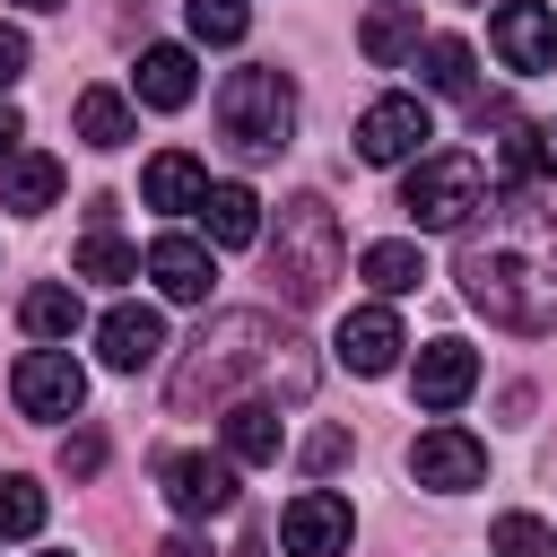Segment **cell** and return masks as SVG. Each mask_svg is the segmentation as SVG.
I'll return each instance as SVG.
<instances>
[{
    "label": "cell",
    "instance_id": "obj_1",
    "mask_svg": "<svg viewBox=\"0 0 557 557\" xmlns=\"http://www.w3.org/2000/svg\"><path fill=\"white\" fill-rule=\"evenodd\" d=\"M453 278L496 331L513 339L557 331V209L540 191H487V209L461 226Z\"/></svg>",
    "mask_w": 557,
    "mask_h": 557
},
{
    "label": "cell",
    "instance_id": "obj_2",
    "mask_svg": "<svg viewBox=\"0 0 557 557\" xmlns=\"http://www.w3.org/2000/svg\"><path fill=\"white\" fill-rule=\"evenodd\" d=\"M244 374H278L296 400L313 392V357L270 322V313H218V322H200V339H191V357L174 366V418H191L200 400H226Z\"/></svg>",
    "mask_w": 557,
    "mask_h": 557
},
{
    "label": "cell",
    "instance_id": "obj_3",
    "mask_svg": "<svg viewBox=\"0 0 557 557\" xmlns=\"http://www.w3.org/2000/svg\"><path fill=\"white\" fill-rule=\"evenodd\" d=\"M270 278L287 305H322L331 278H339V218L322 191H296L278 200V235H270Z\"/></svg>",
    "mask_w": 557,
    "mask_h": 557
},
{
    "label": "cell",
    "instance_id": "obj_4",
    "mask_svg": "<svg viewBox=\"0 0 557 557\" xmlns=\"http://www.w3.org/2000/svg\"><path fill=\"white\" fill-rule=\"evenodd\" d=\"M218 131H226V148L252 157V165L278 157V148L296 139V78L270 70V61L226 70V87H218Z\"/></svg>",
    "mask_w": 557,
    "mask_h": 557
},
{
    "label": "cell",
    "instance_id": "obj_5",
    "mask_svg": "<svg viewBox=\"0 0 557 557\" xmlns=\"http://www.w3.org/2000/svg\"><path fill=\"white\" fill-rule=\"evenodd\" d=\"M479 209H487V165L479 157H418L409 183H400V218L426 226V235H461Z\"/></svg>",
    "mask_w": 557,
    "mask_h": 557
},
{
    "label": "cell",
    "instance_id": "obj_6",
    "mask_svg": "<svg viewBox=\"0 0 557 557\" xmlns=\"http://www.w3.org/2000/svg\"><path fill=\"white\" fill-rule=\"evenodd\" d=\"M426 139H435V113H426L418 96H374V104L357 113V157H366V165H418Z\"/></svg>",
    "mask_w": 557,
    "mask_h": 557
},
{
    "label": "cell",
    "instance_id": "obj_7",
    "mask_svg": "<svg viewBox=\"0 0 557 557\" xmlns=\"http://www.w3.org/2000/svg\"><path fill=\"white\" fill-rule=\"evenodd\" d=\"M9 400H17L26 418H78L87 374H78V357H70V348H26V357H17V374H9Z\"/></svg>",
    "mask_w": 557,
    "mask_h": 557
},
{
    "label": "cell",
    "instance_id": "obj_8",
    "mask_svg": "<svg viewBox=\"0 0 557 557\" xmlns=\"http://www.w3.org/2000/svg\"><path fill=\"white\" fill-rule=\"evenodd\" d=\"M157 479H165V505H174L183 522H209V513L235 505V461H226V453H165Z\"/></svg>",
    "mask_w": 557,
    "mask_h": 557
},
{
    "label": "cell",
    "instance_id": "obj_9",
    "mask_svg": "<svg viewBox=\"0 0 557 557\" xmlns=\"http://www.w3.org/2000/svg\"><path fill=\"white\" fill-rule=\"evenodd\" d=\"M278 540H287V557H348V540H357V513H348V496H331V487H305V496H287V513H278Z\"/></svg>",
    "mask_w": 557,
    "mask_h": 557
},
{
    "label": "cell",
    "instance_id": "obj_10",
    "mask_svg": "<svg viewBox=\"0 0 557 557\" xmlns=\"http://www.w3.org/2000/svg\"><path fill=\"white\" fill-rule=\"evenodd\" d=\"M409 479H418V487L461 496V487H479V479H487V444H479L470 426H426V435L409 444Z\"/></svg>",
    "mask_w": 557,
    "mask_h": 557
},
{
    "label": "cell",
    "instance_id": "obj_11",
    "mask_svg": "<svg viewBox=\"0 0 557 557\" xmlns=\"http://www.w3.org/2000/svg\"><path fill=\"white\" fill-rule=\"evenodd\" d=\"M487 44H496V61L505 70H557V17L540 9V0H505L496 17H487Z\"/></svg>",
    "mask_w": 557,
    "mask_h": 557
},
{
    "label": "cell",
    "instance_id": "obj_12",
    "mask_svg": "<svg viewBox=\"0 0 557 557\" xmlns=\"http://www.w3.org/2000/svg\"><path fill=\"white\" fill-rule=\"evenodd\" d=\"M409 392H418V409H461L470 392H479V348H461V339H426L418 348V374H409Z\"/></svg>",
    "mask_w": 557,
    "mask_h": 557
},
{
    "label": "cell",
    "instance_id": "obj_13",
    "mask_svg": "<svg viewBox=\"0 0 557 557\" xmlns=\"http://www.w3.org/2000/svg\"><path fill=\"white\" fill-rule=\"evenodd\" d=\"M479 139L496 148V174H505L513 191H531V183L548 174V148H540V131H531L513 104H479Z\"/></svg>",
    "mask_w": 557,
    "mask_h": 557
},
{
    "label": "cell",
    "instance_id": "obj_14",
    "mask_svg": "<svg viewBox=\"0 0 557 557\" xmlns=\"http://www.w3.org/2000/svg\"><path fill=\"white\" fill-rule=\"evenodd\" d=\"M96 348H104V366H113V374L157 366V357H165V322H157V305H113V313L96 322Z\"/></svg>",
    "mask_w": 557,
    "mask_h": 557
},
{
    "label": "cell",
    "instance_id": "obj_15",
    "mask_svg": "<svg viewBox=\"0 0 557 557\" xmlns=\"http://www.w3.org/2000/svg\"><path fill=\"white\" fill-rule=\"evenodd\" d=\"M148 278H157L174 305H200V296L218 287V261H209V244H191V235H157V244H148Z\"/></svg>",
    "mask_w": 557,
    "mask_h": 557
},
{
    "label": "cell",
    "instance_id": "obj_16",
    "mask_svg": "<svg viewBox=\"0 0 557 557\" xmlns=\"http://www.w3.org/2000/svg\"><path fill=\"white\" fill-rule=\"evenodd\" d=\"M331 348L348 357V374H392V366H400V322H392V305H357Z\"/></svg>",
    "mask_w": 557,
    "mask_h": 557
},
{
    "label": "cell",
    "instance_id": "obj_17",
    "mask_svg": "<svg viewBox=\"0 0 557 557\" xmlns=\"http://www.w3.org/2000/svg\"><path fill=\"white\" fill-rule=\"evenodd\" d=\"M191 87H200V78H191V52H183V44H148L139 70H131V96H139L148 113H183Z\"/></svg>",
    "mask_w": 557,
    "mask_h": 557
},
{
    "label": "cell",
    "instance_id": "obj_18",
    "mask_svg": "<svg viewBox=\"0 0 557 557\" xmlns=\"http://www.w3.org/2000/svg\"><path fill=\"white\" fill-rule=\"evenodd\" d=\"M139 200H148V209H165V218H183V209H200V200H209V165H200L191 148H165V157H148Z\"/></svg>",
    "mask_w": 557,
    "mask_h": 557
},
{
    "label": "cell",
    "instance_id": "obj_19",
    "mask_svg": "<svg viewBox=\"0 0 557 557\" xmlns=\"http://www.w3.org/2000/svg\"><path fill=\"white\" fill-rule=\"evenodd\" d=\"M61 200V157H44V148H17L9 165H0V209H17V218H44Z\"/></svg>",
    "mask_w": 557,
    "mask_h": 557
},
{
    "label": "cell",
    "instance_id": "obj_20",
    "mask_svg": "<svg viewBox=\"0 0 557 557\" xmlns=\"http://www.w3.org/2000/svg\"><path fill=\"white\" fill-rule=\"evenodd\" d=\"M200 226H209V244L244 252V244H261V200H252L244 183H209V200H200Z\"/></svg>",
    "mask_w": 557,
    "mask_h": 557
},
{
    "label": "cell",
    "instance_id": "obj_21",
    "mask_svg": "<svg viewBox=\"0 0 557 557\" xmlns=\"http://www.w3.org/2000/svg\"><path fill=\"white\" fill-rule=\"evenodd\" d=\"M278 444H287V426H278L270 400H235L226 409V461H278Z\"/></svg>",
    "mask_w": 557,
    "mask_h": 557
},
{
    "label": "cell",
    "instance_id": "obj_22",
    "mask_svg": "<svg viewBox=\"0 0 557 557\" xmlns=\"http://www.w3.org/2000/svg\"><path fill=\"white\" fill-rule=\"evenodd\" d=\"M357 52H366L374 70L409 61V52H418V9H374V17L357 26Z\"/></svg>",
    "mask_w": 557,
    "mask_h": 557
},
{
    "label": "cell",
    "instance_id": "obj_23",
    "mask_svg": "<svg viewBox=\"0 0 557 557\" xmlns=\"http://www.w3.org/2000/svg\"><path fill=\"white\" fill-rule=\"evenodd\" d=\"M17 322L35 331V339H70L87 313H78V287H61V278H44V287H26V305H17Z\"/></svg>",
    "mask_w": 557,
    "mask_h": 557
},
{
    "label": "cell",
    "instance_id": "obj_24",
    "mask_svg": "<svg viewBox=\"0 0 557 557\" xmlns=\"http://www.w3.org/2000/svg\"><path fill=\"white\" fill-rule=\"evenodd\" d=\"M357 270H366V287H374V296H409V287L426 278L418 244H400V235H392V244H366V261H357Z\"/></svg>",
    "mask_w": 557,
    "mask_h": 557
},
{
    "label": "cell",
    "instance_id": "obj_25",
    "mask_svg": "<svg viewBox=\"0 0 557 557\" xmlns=\"http://www.w3.org/2000/svg\"><path fill=\"white\" fill-rule=\"evenodd\" d=\"M78 139L87 148H122L131 139V104L113 87H78Z\"/></svg>",
    "mask_w": 557,
    "mask_h": 557
},
{
    "label": "cell",
    "instance_id": "obj_26",
    "mask_svg": "<svg viewBox=\"0 0 557 557\" xmlns=\"http://www.w3.org/2000/svg\"><path fill=\"white\" fill-rule=\"evenodd\" d=\"M418 61H426L418 78H426L435 96H470V44H461V35H426Z\"/></svg>",
    "mask_w": 557,
    "mask_h": 557
},
{
    "label": "cell",
    "instance_id": "obj_27",
    "mask_svg": "<svg viewBox=\"0 0 557 557\" xmlns=\"http://www.w3.org/2000/svg\"><path fill=\"white\" fill-rule=\"evenodd\" d=\"M44 531V487L26 470H0V540H35Z\"/></svg>",
    "mask_w": 557,
    "mask_h": 557
},
{
    "label": "cell",
    "instance_id": "obj_28",
    "mask_svg": "<svg viewBox=\"0 0 557 557\" xmlns=\"http://www.w3.org/2000/svg\"><path fill=\"white\" fill-rule=\"evenodd\" d=\"M183 26H191L200 44H244V35H252V9H244V0H183Z\"/></svg>",
    "mask_w": 557,
    "mask_h": 557
},
{
    "label": "cell",
    "instance_id": "obj_29",
    "mask_svg": "<svg viewBox=\"0 0 557 557\" xmlns=\"http://www.w3.org/2000/svg\"><path fill=\"white\" fill-rule=\"evenodd\" d=\"M78 278H139V252H131L113 226H87V244H78Z\"/></svg>",
    "mask_w": 557,
    "mask_h": 557
},
{
    "label": "cell",
    "instance_id": "obj_30",
    "mask_svg": "<svg viewBox=\"0 0 557 557\" xmlns=\"http://www.w3.org/2000/svg\"><path fill=\"white\" fill-rule=\"evenodd\" d=\"M496 557H557V540H548V522L540 513H496Z\"/></svg>",
    "mask_w": 557,
    "mask_h": 557
},
{
    "label": "cell",
    "instance_id": "obj_31",
    "mask_svg": "<svg viewBox=\"0 0 557 557\" xmlns=\"http://www.w3.org/2000/svg\"><path fill=\"white\" fill-rule=\"evenodd\" d=\"M339 461H348V435H339V426H313V435H305V470L322 479V470H339Z\"/></svg>",
    "mask_w": 557,
    "mask_h": 557
},
{
    "label": "cell",
    "instance_id": "obj_32",
    "mask_svg": "<svg viewBox=\"0 0 557 557\" xmlns=\"http://www.w3.org/2000/svg\"><path fill=\"white\" fill-rule=\"evenodd\" d=\"M96 461H104V435H70V444H61V470H70V479H96Z\"/></svg>",
    "mask_w": 557,
    "mask_h": 557
},
{
    "label": "cell",
    "instance_id": "obj_33",
    "mask_svg": "<svg viewBox=\"0 0 557 557\" xmlns=\"http://www.w3.org/2000/svg\"><path fill=\"white\" fill-rule=\"evenodd\" d=\"M17 78H26V35L0 26V87H17Z\"/></svg>",
    "mask_w": 557,
    "mask_h": 557
},
{
    "label": "cell",
    "instance_id": "obj_34",
    "mask_svg": "<svg viewBox=\"0 0 557 557\" xmlns=\"http://www.w3.org/2000/svg\"><path fill=\"white\" fill-rule=\"evenodd\" d=\"M17 139H26V122H17V104H0V165L17 157Z\"/></svg>",
    "mask_w": 557,
    "mask_h": 557
},
{
    "label": "cell",
    "instance_id": "obj_35",
    "mask_svg": "<svg viewBox=\"0 0 557 557\" xmlns=\"http://www.w3.org/2000/svg\"><path fill=\"white\" fill-rule=\"evenodd\" d=\"M157 557H209V548H200V540H191V531H174V540H165V548H157Z\"/></svg>",
    "mask_w": 557,
    "mask_h": 557
},
{
    "label": "cell",
    "instance_id": "obj_36",
    "mask_svg": "<svg viewBox=\"0 0 557 557\" xmlns=\"http://www.w3.org/2000/svg\"><path fill=\"white\" fill-rule=\"evenodd\" d=\"M17 9H61V0H17Z\"/></svg>",
    "mask_w": 557,
    "mask_h": 557
}]
</instances>
